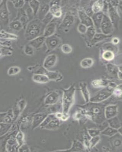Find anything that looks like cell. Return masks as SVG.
<instances>
[{
	"label": "cell",
	"mask_w": 122,
	"mask_h": 152,
	"mask_svg": "<svg viewBox=\"0 0 122 152\" xmlns=\"http://www.w3.org/2000/svg\"><path fill=\"white\" fill-rule=\"evenodd\" d=\"M44 24L38 19L32 20L28 24L25 30V37L28 41L41 36Z\"/></svg>",
	"instance_id": "cell-1"
},
{
	"label": "cell",
	"mask_w": 122,
	"mask_h": 152,
	"mask_svg": "<svg viewBox=\"0 0 122 152\" xmlns=\"http://www.w3.org/2000/svg\"><path fill=\"white\" fill-rule=\"evenodd\" d=\"M28 69L34 74H41L48 77L50 80L54 81H60L62 79V76L58 72L48 70L44 67L39 64L29 67Z\"/></svg>",
	"instance_id": "cell-2"
},
{
	"label": "cell",
	"mask_w": 122,
	"mask_h": 152,
	"mask_svg": "<svg viewBox=\"0 0 122 152\" xmlns=\"http://www.w3.org/2000/svg\"><path fill=\"white\" fill-rule=\"evenodd\" d=\"M118 4L113 3L112 1L108 3V15L114 27L116 28L118 27L120 20V17L117 10Z\"/></svg>",
	"instance_id": "cell-3"
},
{
	"label": "cell",
	"mask_w": 122,
	"mask_h": 152,
	"mask_svg": "<svg viewBox=\"0 0 122 152\" xmlns=\"http://www.w3.org/2000/svg\"><path fill=\"white\" fill-rule=\"evenodd\" d=\"M114 28V27L109 16L104 13L100 26V30L102 33L106 35H111L113 31Z\"/></svg>",
	"instance_id": "cell-4"
},
{
	"label": "cell",
	"mask_w": 122,
	"mask_h": 152,
	"mask_svg": "<svg viewBox=\"0 0 122 152\" xmlns=\"http://www.w3.org/2000/svg\"><path fill=\"white\" fill-rule=\"evenodd\" d=\"M0 21L1 25L5 26L9 24V13L7 1H2L0 2Z\"/></svg>",
	"instance_id": "cell-5"
},
{
	"label": "cell",
	"mask_w": 122,
	"mask_h": 152,
	"mask_svg": "<svg viewBox=\"0 0 122 152\" xmlns=\"http://www.w3.org/2000/svg\"><path fill=\"white\" fill-rule=\"evenodd\" d=\"M74 91L75 88L73 86L65 91L63 100L64 111L65 112L68 111L69 107L73 103Z\"/></svg>",
	"instance_id": "cell-6"
},
{
	"label": "cell",
	"mask_w": 122,
	"mask_h": 152,
	"mask_svg": "<svg viewBox=\"0 0 122 152\" xmlns=\"http://www.w3.org/2000/svg\"><path fill=\"white\" fill-rule=\"evenodd\" d=\"M47 48V53L53 50L59 45L61 39L54 35L45 38V42Z\"/></svg>",
	"instance_id": "cell-7"
},
{
	"label": "cell",
	"mask_w": 122,
	"mask_h": 152,
	"mask_svg": "<svg viewBox=\"0 0 122 152\" xmlns=\"http://www.w3.org/2000/svg\"><path fill=\"white\" fill-rule=\"evenodd\" d=\"M78 15L81 23L85 25L88 28L94 26L92 18L85 12L81 10H79Z\"/></svg>",
	"instance_id": "cell-8"
},
{
	"label": "cell",
	"mask_w": 122,
	"mask_h": 152,
	"mask_svg": "<svg viewBox=\"0 0 122 152\" xmlns=\"http://www.w3.org/2000/svg\"><path fill=\"white\" fill-rule=\"evenodd\" d=\"M57 55L54 54H52L47 56L44 61V67L47 69L52 68L56 65L57 62Z\"/></svg>",
	"instance_id": "cell-9"
},
{
	"label": "cell",
	"mask_w": 122,
	"mask_h": 152,
	"mask_svg": "<svg viewBox=\"0 0 122 152\" xmlns=\"http://www.w3.org/2000/svg\"><path fill=\"white\" fill-rule=\"evenodd\" d=\"M57 28V23L55 22H50L47 25L44 29L43 36L47 37L54 35Z\"/></svg>",
	"instance_id": "cell-10"
},
{
	"label": "cell",
	"mask_w": 122,
	"mask_h": 152,
	"mask_svg": "<svg viewBox=\"0 0 122 152\" xmlns=\"http://www.w3.org/2000/svg\"><path fill=\"white\" fill-rule=\"evenodd\" d=\"M49 12L53 17L60 18L62 15V11L59 5L57 3H53L50 5Z\"/></svg>",
	"instance_id": "cell-11"
},
{
	"label": "cell",
	"mask_w": 122,
	"mask_h": 152,
	"mask_svg": "<svg viewBox=\"0 0 122 152\" xmlns=\"http://www.w3.org/2000/svg\"><path fill=\"white\" fill-rule=\"evenodd\" d=\"M104 13L102 12H100L94 13L92 15L91 18L93 21L94 26L96 29H100V26L102 20L103 16H104Z\"/></svg>",
	"instance_id": "cell-12"
},
{
	"label": "cell",
	"mask_w": 122,
	"mask_h": 152,
	"mask_svg": "<svg viewBox=\"0 0 122 152\" xmlns=\"http://www.w3.org/2000/svg\"><path fill=\"white\" fill-rule=\"evenodd\" d=\"M75 20V18L73 16L71 15H67L64 17L61 23V26L65 29L70 28L74 23Z\"/></svg>",
	"instance_id": "cell-13"
},
{
	"label": "cell",
	"mask_w": 122,
	"mask_h": 152,
	"mask_svg": "<svg viewBox=\"0 0 122 152\" xmlns=\"http://www.w3.org/2000/svg\"><path fill=\"white\" fill-rule=\"evenodd\" d=\"M45 38L43 35L39 36L29 41L28 44L35 49H37L40 48L45 42Z\"/></svg>",
	"instance_id": "cell-14"
},
{
	"label": "cell",
	"mask_w": 122,
	"mask_h": 152,
	"mask_svg": "<svg viewBox=\"0 0 122 152\" xmlns=\"http://www.w3.org/2000/svg\"><path fill=\"white\" fill-rule=\"evenodd\" d=\"M50 8V6L48 4H45L40 6L38 12V19L42 21L45 16L49 12Z\"/></svg>",
	"instance_id": "cell-15"
},
{
	"label": "cell",
	"mask_w": 122,
	"mask_h": 152,
	"mask_svg": "<svg viewBox=\"0 0 122 152\" xmlns=\"http://www.w3.org/2000/svg\"><path fill=\"white\" fill-rule=\"evenodd\" d=\"M112 36L111 35H106L103 33H96L93 38L90 41L91 45L93 46L97 43L100 42L106 39L107 38H110Z\"/></svg>",
	"instance_id": "cell-16"
},
{
	"label": "cell",
	"mask_w": 122,
	"mask_h": 152,
	"mask_svg": "<svg viewBox=\"0 0 122 152\" xmlns=\"http://www.w3.org/2000/svg\"><path fill=\"white\" fill-rule=\"evenodd\" d=\"M32 79L33 81L39 84H45L50 80L47 76L41 74H34Z\"/></svg>",
	"instance_id": "cell-17"
},
{
	"label": "cell",
	"mask_w": 122,
	"mask_h": 152,
	"mask_svg": "<svg viewBox=\"0 0 122 152\" xmlns=\"http://www.w3.org/2000/svg\"><path fill=\"white\" fill-rule=\"evenodd\" d=\"M104 1H96L92 5V9L94 13H96L102 12L104 9Z\"/></svg>",
	"instance_id": "cell-18"
},
{
	"label": "cell",
	"mask_w": 122,
	"mask_h": 152,
	"mask_svg": "<svg viewBox=\"0 0 122 152\" xmlns=\"http://www.w3.org/2000/svg\"><path fill=\"white\" fill-rule=\"evenodd\" d=\"M1 39L5 40H17L18 39V36L17 35L12 33H8L5 30L1 31Z\"/></svg>",
	"instance_id": "cell-19"
},
{
	"label": "cell",
	"mask_w": 122,
	"mask_h": 152,
	"mask_svg": "<svg viewBox=\"0 0 122 152\" xmlns=\"http://www.w3.org/2000/svg\"><path fill=\"white\" fill-rule=\"evenodd\" d=\"M29 5L34 15H36L38 12L40 7V3L38 1H29Z\"/></svg>",
	"instance_id": "cell-20"
},
{
	"label": "cell",
	"mask_w": 122,
	"mask_h": 152,
	"mask_svg": "<svg viewBox=\"0 0 122 152\" xmlns=\"http://www.w3.org/2000/svg\"><path fill=\"white\" fill-rule=\"evenodd\" d=\"M10 28L13 31H19L22 29L23 25L20 21L17 20L13 21L9 24Z\"/></svg>",
	"instance_id": "cell-21"
},
{
	"label": "cell",
	"mask_w": 122,
	"mask_h": 152,
	"mask_svg": "<svg viewBox=\"0 0 122 152\" xmlns=\"http://www.w3.org/2000/svg\"><path fill=\"white\" fill-rule=\"evenodd\" d=\"M102 48L104 51H109L113 52L114 53H117L118 48L116 46L112 43H108L104 44Z\"/></svg>",
	"instance_id": "cell-22"
},
{
	"label": "cell",
	"mask_w": 122,
	"mask_h": 152,
	"mask_svg": "<svg viewBox=\"0 0 122 152\" xmlns=\"http://www.w3.org/2000/svg\"><path fill=\"white\" fill-rule=\"evenodd\" d=\"M94 60L91 58L83 59L80 63V65L83 68H90L94 64Z\"/></svg>",
	"instance_id": "cell-23"
},
{
	"label": "cell",
	"mask_w": 122,
	"mask_h": 152,
	"mask_svg": "<svg viewBox=\"0 0 122 152\" xmlns=\"http://www.w3.org/2000/svg\"><path fill=\"white\" fill-rule=\"evenodd\" d=\"M96 28L94 26L89 27L88 28L86 33H85L88 39L91 41L93 38L94 36L96 34Z\"/></svg>",
	"instance_id": "cell-24"
},
{
	"label": "cell",
	"mask_w": 122,
	"mask_h": 152,
	"mask_svg": "<svg viewBox=\"0 0 122 152\" xmlns=\"http://www.w3.org/2000/svg\"><path fill=\"white\" fill-rule=\"evenodd\" d=\"M102 58L107 61H112L115 57V54L109 51H104L102 55Z\"/></svg>",
	"instance_id": "cell-25"
},
{
	"label": "cell",
	"mask_w": 122,
	"mask_h": 152,
	"mask_svg": "<svg viewBox=\"0 0 122 152\" xmlns=\"http://www.w3.org/2000/svg\"><path fill=\"white\" fill-rule=\"evenodd\" d=\"M45 117H46V114H38L36 115L33 120V126H34V127L38 126L43 121Z\"/></svg>",
	"instance_id": "cell-26"
},
{
	"label": "cell",
	"mask_w": 122,
	"mask_h": 152,
	"mask_svg": "<svg viewBox=\"0 0 122 152\" xmlns=\"http://www.w3.org/2000/svg\"><path fill=\"white\" fill-rule=\"evenodd\" d=\"M13 50L12 48L9 47H5L1 46V57L7 56H11L12 54Z\"/></svg>",
	"instance_id": "cell-27"
},
{
	"label": "cell",
	"mask_w": 122,
	"mask_h": 152,
	"mask_svg": "<svg viewBox=\"0 0 122 152\" xmlns=\"http://www.w3.org/2000/svg\"><path fill=\"white\" fill-rule=\"evenodd\" d=\"M56 94L55 93H52L49 94L47 97L45 101V103L46 104H52L55 103L56 101Z\"/></svg>",
	"instance_id": "cell-28"
},
{
	"label": "cell",
	"mask_w": 122,
	"mask_h": 152,
	"mask_svg": "<svg viewBox=\"0 0 122 152\" xmlns=\"http://www.w3.org/2000/svg\"><path fill=\"white\" fill-rule=\"evenodd\" d=\"M21 69L18 66H12L8 69L7 73L9 76H14L20 73Z\"/></svg>",
	"instance_id": "cell-29"
},
{
	"label": "cell",
	"mask_w": 122,
	"mask_h": 152,
	"mask_svg": "<svg viewBox=\"0 0 122 152\" xmlns=\"http://www.w3.org/2000/svg\"><path fill=\"white\" fill-rule=\"evenodd\" d=\"M34 49L35 48L28 44L24 48V53L28 56H33L34 53Z\"/></svg>",
	"instance_id": "cell-30"
},
{
	"label": "cell",
	"mask_w": 122,
	"mask_h": 152,
	"mask_svg": "<svg viewBox=\"0 0 122 152\" xmlns=\"http://www.w3.org/2000/svg\"><path fill=\"white\" fill-rule=\"evenodd\" d=\"M61 50L64 53L69 54L72 53L73 51V48L69 44H65L61 45Z\"/></svg>",
	"instance_id": "cell-31"
},
{
	"label": "cell",
	"mask_w": 122,
	"mask_h": 152,
	"mask_svg": "<svg viewBox=\"0 0 122 152\" xmlns=\"http://www.w3.org/2000/svg\"><path fill=\"white\" fill-rule=\"evenodd\" d=\"M13 6L17 9H20L23 7L25 4V1H12Z\"/></svg>",
	"instance_id": "cell-32"
},
{
	"label": "cell",
	"mask_w": 122,
	"mask_h": 152,
	"mask_svg": "<svg viewBox=\"0 0 122 152\" xmlns=\"http://www.w3.org/2000/svg\"><path fill=\"white\" fill-rule=\"evenodd\" d=\"M53 17L52 15L49 12L42 21L44 25H47L51 22V21L52 20Z\"/></svg>",
	"instance_id": "cell-33"
},
{
	"label": "cell",
	"mask_w": 122,
	"mask_h": 152,
	"mask_svg": "<svg viewBox=\"0 0 122 152\" xmlns=\"http://www.w3.org/2000/svg\"><path fill=\"white\" fill-rule=\"evenodd\" d=\"M87 29H88V27L85 25L81 23L79 24L78 27H77V30H78L79 33L81 34H85Z\"/></svg>",
	"instance_id": "cell-34"
},
{
	"label": "cell",
	"mask_w": 122,
	"mask_h": 152,
	"mask_svg": "<svg viewBox=\"0 0 122 152\" xmlns=\"http://www.w3.org/2000/svg\"><path fill=\"white\" fill-rule=\"evenodd\" d=\"M104 84V82L101 80H95L92 83V85L96 87L103 86Z\"/></svg>",
	"instance_id": "cell-35"
},
{
	"label": "cell",
	"mask_w": 122,
	"mask_h": 152,
	"mask_svg": "<svg viewBox=\"0 0 122 152\" xmlns=\"http://www.w3.org/2000/svg\"><path fill=\"white\" fill-rule=\"evenodd\" d=\"M12 45V42L9 40H6L5 41H1V46H2L10 48L11 47Z\"/></svg>",
	"instance_id": "cell-36"
},
{
	"label": "cell",
	"mask_w": 122,
	"mask_h": 152,
	"mask_svg": "<svg viewBox=\"0 0 122 152\" xmlns=\"http://www.w3.org/2000/svg\"><path fill=\"white\" fill-rule=\"evenodd\" d=\"M119 42H120V40L117 37H114V38L112 39V43L115 45L118 44Z\"/></svg>",
	"instance_id": "cell-37"
},
{
	"label": "cell",
	"mask_w": 122,
	"mask_h": 152,
	"mask_svg": "<svg viewBox=\"0 0 122 152\" xmlns=\"http://www.w3.org/2000/svg\"><path fill=\"white\" fill-rule=\"evenodd\" d=\"M119 9H120V12H121V13H122V5H119L118 6Z\"/></svg>",
	"instance_id": "cell-38"
},
{
	"label": "cell",
	"mask_w": 122,
	"mask_h": 152,
	"mask_svg": "<svg viewBox=\"0 0 122 152\" xmlns=\"http://www.w3.org/2000/svg\"><path fill=\"white\" fill-rule=\"evenodd\" d=\"M118 76L119 77H120L121 79H122V72H119L118 74Z\"/></svg>",
	"instance_id": "cell-39"
}]
</instances>
